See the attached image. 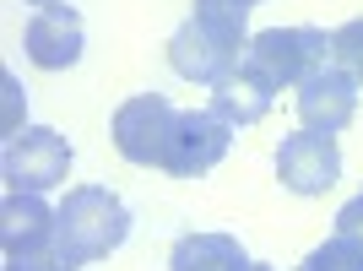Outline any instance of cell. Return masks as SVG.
I'll return each mask as SVG.
<instances>
[{"instance_id":"cell-1","label":"cell","mask_w":363,"mask_h":271,"mask_svg":"<svg viewBox=\"0 0 363 271\" xmlns=\"http://www.w3.org/2000/svg\"><path fill=\"white\" fill-rule=\"evenodd\" d=\"M125 239H130V206L108 184H76V190H65L60 211H55V250L71 266L108 260Z\"/></svg>"},{"instance_id":"cell-2","label":"cell","mask_w":363,"mask_h":271,"mask_svg":"<svg viewBox=\"0 0 363 271\" xmlns=\"http://www.w3.org/2000/svg\"><path fill=\"white\" fill-rule=\"evenodd\" d=\"M0 174H6V190L44 196L55 184H65V174H71V141L55 125H22L16 136H6Z\"/></svg>"},{"instance_id":"cell-3","label":"cell","mask_w":363,"mask_h":271,"mask_svg":"<svg viewBox=\"0 0 363 271\" xmlns=\"http://www.w3.org/2000/svg\"><path fill=\"white\" fill-rule=\"evenodd\" d=\"M174 125H179V109L168 104L163 92H136V98H125L114 109V147L136 168H163Z\"/></svg>"},{"instance_id":"cell-4","label":"cell","mask_w":363,"mask_h":271,"mask_svg":"<svg viewBox=\"0 0 363 271\" xmlns=\"http://www.w3.org/2000/svg\"><path fill=\"white\" fill-rule=\"evenodd\" d=\"M250 60L272 76L277 87H303L315 71L331 65V33L320 28H266L250 38Z\"/></svg>"},{"instance_id":"cell-5","label":"cell","mask_w":363,"mask_h":271,"mask_svg":"<svg viewBox=\"0 0 363 271\" xmlns=\"http://www.w3.org/2000/svg\"><path fill=\"white\" fill-rule=\"evenodd\" d=\"M244 55H250V38H233V33L212 28V22H201V16L179 22L174 38H168V65H174L184 82H206V87H217L233 65H244Z\"/></svg>"},{"instance_id":"cell-6","label":"cell","mask_w":363,"mask_h":271,"mask_svg":"<svg viewBox=\"0 0 363 271\" xmlns=\"http://www.w3.org/2000/svg\"><path fill=\"white\" fill-rule=\"evenodd\" d=\"M228 147H233V125H228L223 114H212V109H184L179 125H174L163 168L174 179H201V174H212L228 157Z\"/></svg>"},{"instance_id":"cell-7","label":"cell","mask_w":363,"mask_h":271,"mask_svg":"<svg viewBox=\"0 0 363 271\" xmlns=\"http://www.w3.org/2000/svg\"><path fill=\"white\" fill-rule=\"evenodd\" d=\"M277 179L293 196H325L342 179V147H336V136H320V131L288 136L277 147Z\"/></svg>"},{"instance_id":"cell-8","label":"cell","mask_w":363,"mask_h":271,"mask_svg":"<svg viewBox=\"0 0 363 271\" xmlns=\"http://www.w3.org/2000/svg\"><path fill=\"white\" fill-rule=\"evenodd\" d=\"M358 114V76H347L342 65H325L298 87V120L303 131L320 136H342Z\"/></svg>"},{"instance_id":"cell-9","label":"cell","mask_w":363,"mask_h":271,"mask_svg":"<svg viewBox=\"0 0 363 271\" xmlns=\"http://www.w3.org/2000/svg\"><path fill=\"white\" fill-rule=\"evenodd\" d=\"M22 44H28V60L38 65V71H71V65L82 60L87 28H82V16H76L71 6L55 0V6H38V11H33Z\"/></svg>"},{"instance_id":"cell-10","label":"cell","mask_w":363,"mask_h":271,"mask_svg":"<svg viewBox=\"0 0 363 271\" xmlns=\"http://www.w3.org/2000/svg\"><path fill=\"white\" fill-rule=\"evenodd\" d=\"M277 92H282V87H277L272 76H266L250 55H244V65H233V71L212 87V114H223V120L239 131V125H255V120H266V114H272Z\"/></svg>"},{"instance_id":"cell-11","label":"cell","mask_w":363,"mask_h":271,"mask_svg":"<svg viewBox=\"0 0 363 271\" xmlns=\"http://www.w3.org/2000/svg\"><path fill=\"white\" fill-rule=\"evenodd\" d=\"M0 250L6 255H38L55 250V211L33 190H6L0 201Z\"/></svg>"},{"instance_id":"cell-12","label":"cell","mask_w":363,"mask_h":271,"mask_svg":"<svg viewBox=\"0 0 363 271\" xmlns=\"http://www.w3.org/2000/svg\"><path fill=\"white\" fill-rule=\"evenodd\" d=\"M168 271H250V255L233 233H184L168 255Z\"/></svg>"},{"instance_id":"cell-13","label":"cell","mask_w":363,"mask_h":271,"mask_svg":"<svg viewBox=\"0 0 363 271\" xmlns=\"http://www.w3.org/2000/svg\"><path fill=\"white\" fill-rule=\"evenodd\" d=\"M298 271H363V244L342 239V233H331L325 244H315L309 255H303Z\"/></svg>"},{"instance_id":"cell-14","label":"cell","mask_w":363,"mask_h":271,"mask_svg":"<svg viewBox=\"0 0 363 271\" xmlns=\"http://www.w3.org/2000/svg\"><path fill=\"white\" fill-rule=\"evenodd\" d=\"M331 60L363 82V16H352V22H342V28L331 33Z\"/></svg>"},{"instance_id":"cell-15","label":"cell","mask_w":363,"mask_h":271,"mask_svg":"<svg viewBox=\"0 0 363 271\" xmlns=\"http://www.w3.org/2000/svg\"><path fill=\"white\" fill-rule=\"evenodd\" d=\"M6 271H76L60 250H38V255H6Z\"/></svg>"},{"instance_id":"cell-16","label":"cell","mask_w":363,"mask_h":271,"mask_svg":"<svg viewBox=\"0 0 363 271\" xmlns=\"http://www.w3.org/2000/svg\"><path fill=\"white\" fill-rule=\"evenodd\" d=\"M336 233H342V239H352V244H363V190H358L342 211H336Z\"/></svg>"},{"instance_id":"cell-17","label":"cell","mask_w":363,"mask_h":271,"mask_svg":"<svg viewBox=\"0 0 363 271\" xmlns=\"http://www.w3.org/2000/svg\"><path fill=\"white\" fill-rule=\"evenodd\" d=\"M250 271H277V266H266V260H250Z\"/></svg>"},{"instance_id":"cell-18","label":"cell","mask_w":363,"mask_h":271,"mask_svg":"<svg viewBox=\"0 0 363 271\" xmlns=\"http://www.w3.org/2000/svg\"><path fill=\"white\" fill-rule=\"evenodd\" d=\"M28 6H55V0H28Z\"/></svg>"},{"instance_id":"cell-19","label":"cell","mask_w":363,"mask_h":271,"mask_svg":"<svg viewBox=\"0 0 363 271\" xmlns=\"http://www.w3.org/2000/svg\"><path fill=\"white\" fill-rule=\"evenodd\" d=\"M250 6H260V0H250Z\"/></svg>"}]
</instances>
